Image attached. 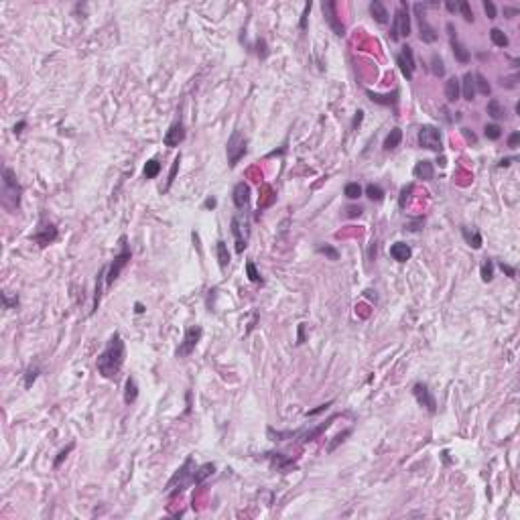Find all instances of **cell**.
Here are the masks:
<instances>
[{
  "label": "cell",
  "mask_w": 520,
  "mask_h": 520,
  "mask_svg": "<svg viewBox=\"0 0 520 520\" xmlns=\"http://www.w3.org/2000/svg\"><path fill=\"white\" fill-rule=\"evenodd\" d=\"M256 53H258V57H260V59H264V57L268 55L267 41H264V39H258V41H256Z\"/></svg>",
  "instance_id": "49"
},
{
  "label": "cell",
  "mask_w": 520,
  "mask_h": 520,
  "mask_svg": "<svg viewBox=\"0 0 520 520\" xmlns=\"http://www.w3.org/2000/svg\"><path fill=\"white\" fill-rule=\"evenodd\" d=\"M204 205H205L207 209H214V207L218 205V201H216V197H207V199H205V204H204Z\"/></svg>",
  "instance_id": "56"
},
{
  "label": "cell",
  "mask_w": 520,
  "mask_h": 520,
  "mask_svg": "<svg viewBox=\"0 0 520 520\" xmlns=\"http://www.w3.org/2000/svg\"><path fill=\"white\" fill-rule=\"evenodd\" d=\"M463 136H465V139H468V142H475V141H477V139H475V134H473V132H470L468 128H463Z\"/></svg>",
  "instance_id": "57"
},
{
  "label": "cell",
  "mask_w": 520,
  "mask_h": 520,
  "mask_svg": "<svg viewBox=\"0 0 520 520\" xmlns=\"http://www.w3.org/2000/svg\"><path fill=\"white\" fill-rule=\"evenodd\" d=\"M500 268H502V272H506L510 279H516V268H514V267H508V264L500 262Z\"/></svg>",
  "instance_id": "54"
},
{
  "label": "cell",
  "mask_w": 520,
  "mask_h": 520,
  "mask_svg": "<svg viewBox=\"0 0 520 520\" xmlns=\"http://www.w3.org/2000/svg\"><path fill=\"white\" fill-rule=\"evenodd\" d=\"M309 13H311V2H307L305 8H303V15H301V23H299V29L301 31L307 29V16H309Z\"/></svg>",
  "instance_id": "51"
},
{
  "label": "cell",
  "mask_w": 520,
  "mask_h": 520,
  "mask_svg": "<svg viewBox=\"0 0 520 520\" xmlns=\"http://www.w3.org/2000/svg\"><path fill=\"white\" fill-rule=\"evenodd\" d=\"M396 65H398L400 73H402V76H405L407 79H412V76H415V69H417L412 47H409V45H402V47H400V53L396 55Z\"/></svg>",
  "instance_id": "11"
},
{
  "label": "cell",
  "mask_w": 520,
  "mask_h": 520,
  "mask_svg": "<svg viewBox=\"0 0 520 520\" xmlns=\"http://www.w3.org/2000/svg\"><path fill=\"white\" fill-rule=\"evenodd\" d=\"M106 270L108 268H102L100 272H98V277H95V293H94V303H92V311H90V315H94L95 311H98V307H100V301H102V284L106 283Z\"/></svg>",
  "instance_id": "24"
},
{
  "label": "cell",
  "mask_w": 520,
  "mask_h": 520,
  "mask_svg": "<svg viewBox=\"0 0 520 520\" xmlns=\"http://www.w3.org/2000/svg\"><path fill=\"white\" fill-rule=\"evenodd\" d=\"M412 8H415V16H417V23H419V37H421V41H423V43H435V41L439 39V35H437V31H435L429 25L427 15H425V4L417 2Z\"/></svg>",
  "instance_id": "9"
},
{
  "label": "cell",
  "mask_w": 520,
  "mask_h": 520,
  "mask_svg": "<svg viewBox=\"0 0 520 520\" xmlns=\"http://www.w3.org/2000/svg\"><path fill=\"white\" fill-rule=\"evenodd\" d=\"M400 141H402V130L398 128H392L388 134H386V139H384V151H396V148L400 146Z\"/></svg>",
  "instance_id": "29"
},
{
  "label": "cell",
  "mask_w": 520,
  "mask_h": 520,
  "mask_svg": "<svg viewBox=\"0 0 520 520\" xmlns=\"http://www.w3.org/2000/svg\"><path fill=\"white\" fill-rule=\"evenodd\" d=\"M439 165H441V167L447 165V161H445V157H441V158H439Z\"/></svg>",
  "instance_id": "64"
},
{
  "label": "cell",
  "mask_w": 520,
  "mask_h": 520,
  "mask_svg": "<svg viewBox=\"0 0 520 520\" xmlns=\"http://www.w3.org/2000/svg\"><path fill=\"white\" fill-rule=\"evenodd\" d=\"M518 142H520V132L514 130L510 136H508V148H518Z\"/></svg>",
  "instance_id": "53"
},
{
  "label": "cell",
  "mask_w": 520,
  "mask_h": 520,
  "mask_svg": "<svg viewBox=\"0 0 520 520\" xmlns=\"http://www.w3.org/2000/svg\"><path fill=\"white\" fill-rule=\"evenodd\" d=\"M264 457H267L268 461H270V468L272 470H277V472H289L291 468H295V459H291V457H284L283 453H267L264 455Z\"/></svg>",
  "instance_id": "18"
},
{
  "label": "cell",
  "mask_w": 520,
  "mask_h": 520,
  "mask_svg": "<svg viewBox=\"0 0 520 520\" xmlns=\"http://www.w3.org/2000/svg\"><path fill=\"white\" fill-rule=\"evenodd\" d=\"M232 236L236 240V252L242 254L248 248V236H250V224L248 220H242L240 216L232 218Z\"/></svg>",
  "instance_id": "10"
},
{
  "label": "cell",
  "mask_w": 520,
  "mask_h": 520,
  "mask_svg": "<svg viewBox=\"0 0 520 520\" xmlns=\"http://www.w3.org/2000/svg\"><path fill=\"white\" fill-rule=\"evenodd\" d=\"M37 376H39V368L35 366V368H29L27 372H25V388H31L35 384V380H37Z\"/></svg>",
  "instance_id": "45"
},
{
  "label": "cell",
  "mask_w": 520,
  "mask_h": 520,
  "mask_svg": "<svg viewBox=\"0 0 520 520\" xmlns=\"http://www.w3.org/2000/svg\"><path fill=\"white\" fill-rule=\"evenodd\" d=\"M20 195H23V187L16 181V175L13 169H4L2 173V204L8 209H16L20 205Z\"/></svg>",
  "instance_id": "2"
},
{
  "label": "cell",
  "mask_w": 520,
  "mask_h": 520,
  "mask_svg": "<svg viewBox=\"0 0 520 520\" xmlns=\"http://www.w3.org/2000/svg\"><path fill=\"white\" fill-rule=\"evenodd\" d=\"M412 394H415V398H417L419 405H421V407H425V409L431 412V415H435V412H437V400H435L431 388L425 384V382H417V384L412 386Z\"/></svg>",
  "instance_id": "12"
},
{
  "label": "cell",
  "mask_w": 520,
  "mask_h": 520,
  "mask_svg": "<svg viewBox=\"0 0 520 520\" xmlns=\"http://www.w3.org/2000/svg\"><path fill=\"white\" fill-rule=\"evenodd\" d=\"M388 35H390V41H398L402 37L410 35V16H409V4L407 2L398 4V10L394 13V20H392Z\"/></svg>",
  "instance_id": "6"
},
{
  "label": "cell",
  "mask_w": 520,
  "mask_h": 520,
  "mask_svg": "<svg viewBox=\"0 0 520 520\" xmlns=\"http://www.w3.org/2000/svg\"><path fill=\"white\" fill-rule=\"evenodd\" d=\"M504 15L510 18V16H514V15H518V8H510V6H504Z\"/></svg>",
  "instance_id": "58"
},
{
  "label": "cell",
  "mask_w": 520,
  "mask_h": 520,
  "mask_svg": "<svg viewBox=\"0 0 520 520\" xmlns=\"http://www.w3.org/2000/svg\"><path fill=\"white\" fill-rule=\"evenodd\" d=\"M73 447H76V443H69V445H67V447H65V449H61V451H59V455H57V457H55V461H53V468H55V470H57V468H59V465L63 463V459H65V457H67V455H69V451H71Z\"/></svg>",
  "instance_id": "46"
},
{
  "label": "cell",
  "mask_w": 520,
  "mask_h": 520,
  "mask_svg": "<svg viewBox=\"0 0 520 520\" xmlns=\"http://www.w3.org/2000/svg\"><path fill=\"white\" fill-rule=\"evenodd\" d=\"M490 39H492V43H494L496 47H508V43H510V41H508V37L504 35V31L496 29V27L490 31Z\"/></svg>",
  "instance_id": "35"
},
{
  "label": "cell",
  "mask_w": 520,
  "mask_h": 520,
  "mask_svg": "<svg viewBox=\"0 0 520 520\" xmlns=\"http://www.w3.org/2000/svg\"><path fill=\"white\" fill-rule=\"evenodd\" d=\"M232 199H234V205L238 209L248 207V204H250V187H248V183H244V181L236 183L234 191H232Z\"/></svg>",
  "instance_id": "17"
},
{
  "label": "cell",
  "mask_w": 520,
  "mask_h": 520,
  "mask_svg": "<svg viewBox=\"0 0 520 520\" xmlns=\"http://www.w3.org/2000/svg\"><path fill=\"white\" fill-rule=\"evenodd\" d=\"M484 134H486V139H490V141H498L502 136V128L498 124H486V128H484Z\"/></svg>",
  "instance_id": "41"
},
{
  "label": "cell",
  "mask_w": 520,
  "mask_h": 520,
  "mask_svg": "<svg viewBox=\"0 0 520 520\" xmlns=\"http://www.w3.org/2000/svg\"><path fill=\"white\" fill-rule=\"evenodd\" d=\"M457 10L461 13V16L465 18V23H473V10H472L470 2H465V0L457 2Z\"/></svg>",
  "instance_id": "42"
},
{
  "label": "cell",
  "mask_w": 520,
  "mask_h": 520,
  "mask_svg": "<svg viewBox=\"0 0 520 520\" xmlns=\"http://www.w3.org/2000/svg\"><path fill=\"white\" fill-rule=\"evenodd\" d=\"M447 33H449V43H451V51H453V55L455 59H457L461 65H465V63H470L472 55H470V51L465 49V45L461 43V41L457 39V33H455V27L453 23H447Z\"/></svg>",
  "instance_id": "14"
},
{
  "label": "cell",
  "mask_w": 520,
  "mask_h": 520,
  "mask_svg": "<svg viewBox=\"0 0 520 520\" xmlns=\"http://www.w3.org/2000/svg\"><path fill=\"white\" fill-rule=\"evenodd\" d=\"M415 177L421 179V181H433V177H435V167L431 161H419L415 165Z\"/></svg>",
  "instance_id": "22"
},
{
  "label": "cell",
  "mask_w": 520,
  "mask_h": 520,
  "mask_svg": "<svg viewBox=\"0 0 520 520\" xmlns=\"http://www.w3.org/2000/svg\"><path fill=\"white\" fill-rule=\"evenodd\" d=\"M370 15H372V18L376 20L378 25H386L388 23V10H386V6L380 2V0H372V2H370Z\"/></svg>",
  "instance_id": "23"
},
{
  "label": "cell",
  "mask_w": 520,
  "mask_h": 520,
  "mask_svg": "<svg viewBox=\"0 0 520 520\" xmlns=\"http://www.w3.org/2000/svg\"><path fill=\"white\" fill-rule=\"evenodd\" d=\"M216 254H218V262H220V268L226 270L228 264H230V252H228V244L224 240H218L216 242Z\"/></svg>",
  "instance_id": "31"
},
{
  "label": "cell",
  "mask_w": 520,
  "mask_h": 520,
  "mask_svg": "<svg viewBox=\"0 0 520 520\" xmlns=\"http://www.w3.org/2000/svg\"><path fill=\"white\" fill-rule=\"evenodd\" d=\"M486 112H488V116H490V118H494V120H502L504 116H506V108L500 104V100H496V98H492L490 102H488Z\"/></svg>",
  "instance_id": "30"
},
{
  "label": "cell",
  "mask_w": 520,
  "mask_h": 520,
  "mask_svg": "<svg viewBox=\"0 0 520 520\" xmlns=\"http://www.w3.org/2000/svg\"><path fill=\"white\" fill-rule=\"evenodd\" d=\"M366 295H368V297H370V299H374V301H376V295H374V293H372V291H366Z\"/></svg>",
  "instance_id": "63"
},
{
  "label": "cell",
  "mask_w": 520,
  "mask_h": 520,
  "mask_svg": "<svg viewBox=\"0 0 520 520\" xmlns=\"http://www.w3.org/2000/svg\"><path fill=\"white\" fill-rule=\"evenodd\" d=\"M419 146L421 148H427V151H435V153H441L443 151V142H441V130L437 126H431V124H425L419 128Z\"/></svg>",
  "instance_id": "7"
},
{
  "label": "cell",
  "mask_w": 520,
  "mask_h": 520,
  "mask_svg": "<svg viewBox=\"0 0 520 520\" xmlns=\"http://www.w3.org/2000/svg\"><path fill=\"white\" fill-rule=\"evenodd\" d=\"M185 126H183V122H181V118L179 120H175L171 126H169V130H167V134H165V139H163V142H165V146H169V148H175V146H179L181 144L183 141H185Z\"/></svg>",
  "instance_id": "15"
},
{
  "label": "cell",
  "mask_w": 520,
  "mask_h": 520,
  "mask_svg": "<svg viewBox=\"0 0 520 520\" xmlns=\"http://www.w3.org/2000/svg\"><path fill=\"white\" fill-rule=\"evenodd\" d=\"M473 83H475V92H480L482 95H490L492 94V88L488 79L482 76V73H473Z\"/></svg>",
  "instance_id": "33"
},
{
  "label": "cell",
  "mask_w": 520,
  "mask_h": 520,
  "mask_svg": "<svg viewBox=\"0 0 520 520\" xmlns=\"http://www.w3.org/2000/svg\"><path fill=\"white\" fill-rule=\"evenodd\" d=\"M412 189H415V185H407V187H402V189H400V197H398V205H400V207H405V205H407V199H409V195L412 193Z\"/></svg>",
  "instance_id": "48"
},
{
  "label": "cell",
  "mask_w": 520,
  "mask_h": 520,
  "mask_svg": "<svg viewBox=\"0 0 520 520\" xmlns=\"http://www.w3.org/2000/svg\"><path fill=\"white\" fill-rule=\"evenodd\" d=\"M349 435H352V429H346V431H342V433H337L335 437H333V441H331V443L325 447V451H327V453H333L337 445H339V443H344V441H346V437H349Z\"/></svg>",
  "instance_id": "38"
},
{
  "label": "cell",
  "mask_w": 520,
  "mask_h": 520,
  "mask_svg": "<svg viewBox=\"0 0 520 520\" xmlns=\"http://www.w3.org/2000/svg\"><path fill=\"white\" fill-rule=\"evenodd\" d=\"M317 252H319V254H325V256L330 258V260H339V252H337L335 248H331V246H317Z\"/></svg>",
  "instance_id": "47"
},
{
  "label": "cell",
  "mask_w": 520,
  "mask_h": 520,
  "mask_svg": "<svg viewBox=\"0 0 520 520\" xmlns=\"http://www.w3.org/2000/svg\"><path fill=\"white\" fill-rule=\"evenodd\" d=\"M431 73L435 78H443L445 76V63L439 55H433L431 57Z\"/></svg>",
  "instance_id": "37"
},
{
  "label": "cell",
  "mask_w": 520,
  "mask_h": 520,
  "mask_svg": "<svg viewBox=\"0 0 520 520\" xmlns=\"http://www.w3.org/2000/svg\"><path fill=\"white\" fill-rule=\"evenodd\" d=\"M337 417H339V415H331L330 419H325L323 423H319V425L313 427V429H309V431H303V429H301V433H299L301 443H311V441H315V439H319V437H321V433H325L327 429H330V427H331V423H333Z\"/></svg>",
  "instance_id": "16"
},
{
  "label": "cell",
  "mask_w": 520,
  "mask_h": 520,
  "mask_svg": "<svg viewBox=\"0 0 520 520\" xmlns=\"http://www.w3.org/2000/svg\"><path fill=\"white\" fill-rule=\"evenodd\" d=\"M33 240L39 244L41 248H45V246H49V244H53L57 240V228H55V224H47V226H43L41 228L37 234L33 236Z\"/></svg>",
  "instance_id": "19"
},
{
  "label": "cell",
  "mask_w": 520,
  "mask_h": 520,
  "mask_svg": "<svg viewBox=\"0 0 520 520\" xmlns=\"http://www.w3.org/2000/svg\"><path fill=\"white\" fill-rule=\"evenodd\" d=\"M362 193H364V189L360 187L358 183H347V185L344 187V195H346L347 199H358Z\"/></svg>",
  "instance_id": "39"
},
{
  "label": "cell",
  "mask_w": 520,
  "mask_h": 520,
  "mask_svg": "<svg viewBox=\"0 0 520 520\" xmlns=\"http://www.w3.org/2000/svg\"><path fill=\"white\" fill-rule=\"evenodd\" d=\"M366 195H368V199L370 201H376V204H380L382 199H384V189H382L380 185H374V183H370V185H366Z\"/></svg>",
  "instance_id": "34"
},
{
  "label": "cell",
  "mask_w": 520,
  "mask_h": 520,
  "mask_svg": "<svg viewBox=\"0 0 520 520\" xmlns=\"http://www.w3.org/2000/svg\"><path fill=\"white\" fill-rule=\"evenodd\" d=\"M368 98L372 100V102H376V104H380V106H392V108H394V112H396L398 90H394L392 94H374V92H370V90H368Z\"/></svg>",
  "instance_id": "20"
},
{
  "label": "cell",
  "mask_w": 520,
  "mask_h": 520,
  "mask_svg": "<svg viewBox=\"0 0 520 520\" xmlns=\"http://www.w3.org/2000/svg\"><path fill=\"white\" fill-rule=\"evenodd\" d=\"M514 161H516V158H502V161L498 163V167H510Z\"/></svg>",
  "instance_id": "61"
},
{
  "label": "cell",
  "mask_w": 520,
  "mask_h": 520,
  "mask_svg": "<svg viewBox=\"0 0 520 520\" xmlns=\"http://www.w3.org/2000/svg\"><path fill=\"white\" fill-rule=\"evenodd\" d=\"M124 358H126V346L122 335L116 331L108 344H106L104 352L95 360V368H98V374L106 380H116L120 374V370L124 366Z\"/></svg>",
  "instance_id": "1"
},
{
  "label": "cell",
  "mask_w": 520,
  "mask_h": 520,
  "mask_svg": "<svg viewBox=\"0 0 520 520\" xmlns=\"http://www.w3.org/2000/svg\"><path fill=\"white\" fill-rule=\"evenodd\" d=\"M193 472H195V468H193V455H189V457L185 459V463L175 472V475L171 477V480L167 482L165 490L171 494V496L183 492L187 484H193V482H191V480H193Z\"/></svg>",
  "instance_id": "4"
},
{
  "label": "cell",
  "mask_w": 520,
  "mask_h": 520,
  "mask_svg": "<svg viewBox=\"0 0 520 520\" xmlns=\"http://www.w3.org/2000/svg\"><path fill=\"white\" fill-rule=\"evenodd\" d=\"M360 214H362V207H360V205H352V207H347V218H358Z\"/></svg>",
  "instance_id": "55"
},
{
  "label": "cell",
  "mask_w": 520,
  "mask_h": 520,
  "mask_svg": "<svg viewBox=\"0 0 520 520\" xmlns=\"http://www.w3.org/2000/svg\"><path fill=\"white\" fill-rule=\"evenodd\" d=\"M118 244H120V252L114 256L112 264L108 267V270H106V284H108V286H112L116 281H118L120 272L126 268V264H128L130 258H132V252H130V248H128V238H126V236H120Z\"/></svg>",
  "instance_id": "3"
},
{
  "label": "cell",
  "mask_w": 520,
  "mask_h": 520,
  "mask_svg": "<svg viewBox=\"0 0 520 520\" xmlns=\"http://www.w3.org/2000/svg\"><path fill=\"white\" fill-rule=\"evenodd\" d=\"M459 88H461V95L468 102H472L475 98V83H473V73H465L463 79L459 81Z\"/></svg>",
  "instance_id": "26"
},
{
  "label": "cell",
  "mask_w": 520,
  "mask_h": 520,
  "mask_svg": "<svg viewBox=\"0 0 520 520\" xmlns=\"http://www.w3.org/2000/svg\"><path fill=\"white\" fill-rule=\"evenodd\" d=\"M484 10H486L488 18H496V4L492 0H484Z\"/></svg>",
  "instance_id": "50"
},
{
  "label": "cell",
  "mask_w": 520,
  "mask_h": 520,
  "mask_svg": "<svg viewBox=\"0 0 520 520\" xmlns=\"http://www.w3.org/2000/svg\"><path fill=\"white\" fill-rule=\"evenodd\" d=\"M179 163H181V155L175 157V161H173V167H171V171H169V179H167V185H165V191H169V187L173 185L175 181V177H177V171H179Z\"/></svg>",
  "instance_id": "44"
},
{
  "label": "cell",
  "mask_w": 520,
  "mask_h": 520,
  "mask_svg": "<svg viewBox=\"0 0 520 520\" xmlns=\"http://www.w3.org/2000/svg\"><path fill=\"white\" fill-rule=\"evenodd\" d=\"M390 256L394 258L396 262H407L410 256H412V250L407 242H396L390 246Z\"/></svg>",
  "instance_id": "21"
},
{
  "label": "cell",
  "mask_w": 520,
  "mask_h": 520,
  "mask_svg": "<svg viewBox=\"0 0 520 520\" xmlns=\"http://www.w3.org/2000/svg\"><path fill=\"white\" fill-rule=\"evenodd\" d=\"M333 405V400H330V402H325V405H319L317 409H313V410H307V417H315V415H319V412H323L325 409H330Z\"/></svg>",
  "instance_id": "52"
},
{
  "label": "cell",
  "mask_w": 520,
  "mask_h": 520,
  "mask_svg": "<svg viewBox=\"0 0 520 520\" xmlns=\"http://www.w3.org/2000/svg\"><path fill=\"white\" fill-rule=\"evenodd\" d=\"M321 8H323V15H325L327 25L333 29V33L337 37H344L346 35V27H344L342 20L337 18V2H333V0H327V2L321 4Z\"/></svg>",
  "instance_id": "13"
},
{
  "label": "cell",
  "mask_w": 520,
  "mask_h": 520,
  "mask_svg": "<svg viewBox=\"0 0 520 520\" xmlns=\"http://www.w3.org/2000/svg\"><path fill=\"white\" fill-rule=\"evenodd\" d=\"M25 126H27V122H25V120H20V122H18L16 126H15V134L18 136L20 132H23V128H25Z\"/></svg>",
  "instance_id": "60"
},
{
  "label": "cell",
  "mask_w": 520,
  "mask_h": 520,
  "mask_svg": "<svg viewBox=\"0 0 520 520\" xmlns=\"http://www.w3.org/2000/svg\"><path fill=\"white\" fill-rule=\"evenodd\" d=\"M214 472H216V463H204V465H199V468L193 472V480H191V482H193L195 486H201Z\"/></svg>",
  "instance_id": "28"
},
{
  "label": "cell",
  "mask_w": 520,
  "mask_h": 520,
  "mask_svg": "<svg viewBox=\"0 0 520 520\" xmlns=\"http://www.w3.org/2000/svg\"><path fill=\"white\" fill-rule=\"evenodd\" d=\"M201 335H204V330H201V325H191L185 330V335H183V342L179 344V347L175 349V356L177 358H187L191 352L195 349V346L201 342Z\"/></svg>",
  "instance_id": "8"
},
{
  "label": "cell",
  "mask_w": 520,
  "mask_h": 520,
  "mask_svg": "<svg viewBox=\"0 0 520 520\" xmlns=\"http://www.w3.org/2000/svg\"><path fill=\"white\" fill-rule=\"evenodd\" d=\"M139 398V384H136V378L128 376L124 384V402L126 405H132V402Z\"/></svg>",
  "instance_id": "27"
},
{
  "label": "cell",
  "mask_w": 520,
  "mask_h": 520,
  "mask_svg": "<svg viewBox=\"0 0 520 520\" xmlns=\"http://www.w3.org/2000/svg\"><path fill=\"white\" fill-rule=\"evenodd\" d=\"M248 153V141L246 136L242 134V130H234L230 134L228 144H226V155H228V165L236 167L240 163V158H244V155Z\"/></svg>",
  "instance_id": "5"
},
{
  "label": "cell",
  "mask_w": 520,
  "mask_h": 520,
  "mask_svg": "<svg viewBox=\"0 0 520 520\" xmlns=\"http://www.w3.org/2000/svg\"><path fill=\"white\" fill-rule=\"evenodd\" d=\"M134 311H136V313H142V311H144L142 303H136V305H134Z\"/></svg>",
  "instance_id": "62"
},
{
  "label": "cell",
  "mask_w": 520,
  "mask_h": 520,
  "mask_svg": "<svg viewBox=\"0 0 520 520\" xmlns=\"http://www.w3.org/2000/svg\"><path fill=\"white\" fill-rule=\"evenodd\" d=\"M246 274H248V279L252 283H262V277H260V272L256 270V264H254L252 260L246 262Z\"/></svg>",
  "instance_id": "43"
},
{
  "label": "cell",
  "mask_w": 520,
  "mask_h": 520,
  "mask_svg": "<svg viewBox=\"0 0 520 520\" xmlns=\"http://www.w3.org/2000/svg\"><path fill=\"white\" fill-rule=\"evenodd\" d=\"M494 279V262L490 258H486L484 264H482V281L484 283H490Z\"/></svg>",
  "instance_id": "40"
},
{
  "label": "cell",
  "mask_w": 520,
  "mask_h": 520,
  "mask_svg": "<svg viewBox=\"0 0 520 520\" xmlns=\"http://www.w3.org/2000/svg\"><path fill=\"white\" fill-rule=\"evenodd\" d=\"M158 173H161V163H158L157 158H151V161H146V165H144V177H146V179H155Z\"/></svg>",
  "instance_id": "36"
},
{
  "label": "cell",
  "mask_w": 520,
  "mask_h": 520,
  "mask_svg": "<svg viewBox=\"0 0 520 520\" xmlns=\"http://www.w3.org/2000/svg\"><path fill=\"white\" fill-rule=\"evenodd\" d=\"M445 6H447L449 13H457V2H451V0H447V2H445Z\"/></svg>",
  "instance_id": "59"
},
{
  "label": "cell",
  "mask_w": 520,
  "mask_h": 520,
  "mask_svg": "<svg viewBox=\"0 0 520 520\" xmlns=\"http://www.w3.org/2000/svg\"><path fill=\"white\" fill-rule=\"evenodd\" d=\"M461 234H463V238H465V242L470 244V246L473 248V250H477V248H482V236H480V232L477 230H470V228H461Z\"/></svg>",
  "instance_id": "32"
},
{
  "label": "cell",
  "mask_w": 520,
  "mask_h": 520,
  "mask_svg": "<svg viewBox=\"0 0 520 520\" xmlns=\"http://www.w3.org/2000/svg\"><path fill=\"white\" fill-rule=\"evenodd\" d=\"M461 95V88H459V79L457 78H449L445 81V98H447L449 104L457 102Z\"/></svg>",
  "instance_id": "25"
}]
</instances>
